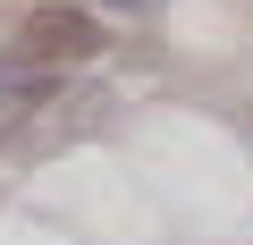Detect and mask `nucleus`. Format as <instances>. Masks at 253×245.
<instances>
[{
    "mask_svg": "<svg viewBox=\"0 0 253 245\" xmlns=\"http://www.w3.org/2000/svg\"><path fill=\"white\" fill-rule=\"evenodd\" d=\"M42 93H51V68L42 59H26V51L0 59V101H42Z\"/></svg>",
    "mask_w": 253,
    "mask_h": 245,
    "instance_id": "2",
    "label": "nucleus"
},
{
    "mask_svg": "<svg viewBox=\"0 0 253 245\" xmlns=\"http://www.w3.org/2000/svg\"><path fill=\"white\" fill-rule=\"evenodd\" d=\"M17 51L42 59V68L93 59V51H101V17H84V9H34V17L17 26Z\"/></svg>",
    "mask_w": 253,
    "mask_h": 245,
    "instance_id": "1",
    "label": "nucleus"
},
{
    "mask_svg": "<svg viewBox=\"0 0 253 245\" xmlns=\"http://www.w3.org/2000/svg\"><path fill=\"white\" fill-rule=\"evenodd\" d=\"M101 9H152V0H101Z\"/></svg>",
    "mask_w": 253,
    "mask_h": 245,
    "instance_id": "3",
    "label": "nucleus"
}]
</instances>
